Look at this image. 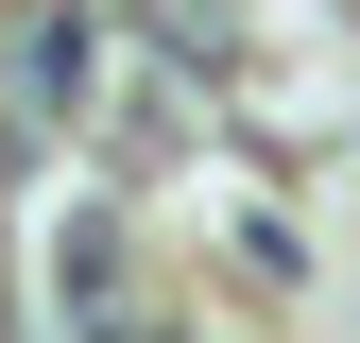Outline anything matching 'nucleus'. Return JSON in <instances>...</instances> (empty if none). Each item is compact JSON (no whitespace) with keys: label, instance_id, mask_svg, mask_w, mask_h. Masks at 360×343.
<instances>
[{"label":"nucleus","instance_id":"nucleus-1","mask_svg":"<svg viewBox=\"0 0 360 343\" xmlns=\"http://www.w3.org/2000/svg\"><path fill=\"white\" fill-rule=\"evenodd\" d=\"M103 138H120V155H189V138H206V69H155V52H138L120 103H103Z\"/></svg>","mask_w":360,"mask_h":343}]
</instances>
